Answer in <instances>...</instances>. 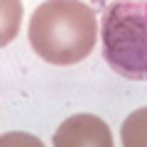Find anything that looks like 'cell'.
Returning <instances> with one entry per match:
<instances>
[{
    "label": "cell",
    "mask_w": 147,
    "mask_h": 147,
    "mask_svg": "<svg viewBox=\"0 0 147 147\" xmlns=\"http://www.w3.org/2000/svg\"><path fill=\"white\" fill-rule=\"evenodd\" d=\"M120 137L125 147H147V108H140L127 115L120 127Z\"/></svg>",
    "instance_id": "cell-4"
},
{
    "label": "cell",
    "mask_w": 147,
    "mask_h": 147,
    "mask_svg": "<svg viewBox=\"0 0 147 147\" xmlns=\"http://www.w3.org/2000/svg\"><path fill=\"white\" fill-rule=\"evenodd\" d=\"M100 39L113 71L147 81V0H115L103 17Z\"/></svg>",
    "instance_id": "cell-2"
},
{
    "label": "cell",
    "mask_w": 147,
    "mask_h": 147,
    "mask_svg": "<svg viewBox=\"0 0 147 147\" xmlns=\"http://www.w3.org/2000/svg\"><path fill=\"white\" fill-rule=\"evenodd\" d=\"M57 147H113L110 130L96 115H74L64 120L54 132Z\"/></svg>",
    "instance_id": "cell-3"
},
{
    "label": "cell",
    "mask_w": 147,
    "mask_h": 147,
    "mask_svg": "<svg viewBox=\"0 0 147 147\" xmlns=\"http://www.w3.org/2000/svg\"><path fill=\"white\" fill-rule=\"evenodd\" d=\"M27 37L44 61L79 64L96 44V12L81 0H47L32 12Z\"/></svg>",
    "instance_id": "cell-1"
}]
</instances>
